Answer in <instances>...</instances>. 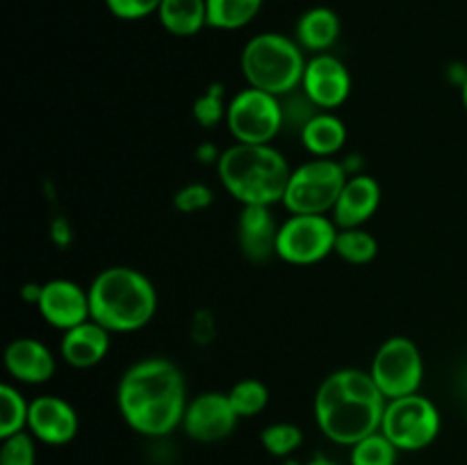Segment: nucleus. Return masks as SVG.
Here are the masks:
<instances>
[{
  "instance_id": "nucleus-1",
  "label": "nucleus",
  "mask_w": 467,
  "mask_h": 465,
  "mask_svg": "<svg viewBox=\"0 0 467 465\" xmlns=\"http://www.w3.org/2000/svg\"><path fill=\"white\" fill-rule=\"evenodd\" d=\"M187 404L185 377L167 358H144L130 365L117 388L123 422L146 438H164L182 427Z\"/></svg>"
},
{
  "instance_id": "nucleus-2",
  "label": "nucleus",
  "mask_w": 467,
  "mask_h": 465,
  "mask_svg": "<svg viewBox=\"0 0 467 465\" xmlns=\"http://www.w3.org/2000/svg\"><path fill=\"white\" fill-rule=\"evenodd\" d=\"M386 404L372 374L354 367L337 369L317 388L315 419L328 440L351 447L381 431Z\"/></svg>"
},
{
  "instance_id": "nucleus-3",
  "label": "nucleus",
  "mask_w": 467,
  "mask_h": 465,
  "mask_svg": "<svg viewBox=\"0 0 467 465\" xmlns=\"http://www.w3.org/2000/svg\"><path fill=\"white\" fill-rule=\"evenodd\" d=\"M219 181L223 190L242 205L283 203L290 164L281 150L272 144H240L228 146L217 160Z\"/></svg>"
},
{
  "instance_id": "nucleus-4",
  "label": "nucleus",
  "mask_w": 467,
  "mask_h": 465,
  "mask_svg": "<svg viewBox=\"0 0 467 465\" xmlns=\"http://www.w3.org/2000/svg\"><path fill=\"white\" fill-rule=\"evenodd\" d=\"M91 319L109 333H135L149 326L158 310L153 283L132 267H108L91 281Z\"/></svg>"
},
{
  "instance_id": "nucleus-5",
  "label": "nucleus",
  "mask_w": 467,
  "mask_h": 465,
  "mask_svg": "<svg viewBox=\"0 0 467 465\" xmlns=\"http://www.w3.org/2000/svg\"><path fill=\"white\" fill-rule=\"evenodd\" d=\"M308 59L304 48L292 36L281 32H263L246 41L242 48L240 67L249 87L274 96H285L299 89Z\"/></svg>"
},
{
  "instance_id": "nucleus-6",
  "label": "nucleus",
  "mask_w": 467,
  "mask_h": 465,
  "mask_svg": "<svg viewBox=\"0 0 467 465\" xmlns=\"http://www.w3.org/2000/svg\"><path fill=\"white\" fill-rule=\"evenodd\" d=\"M349 171L345 164L331 158H315L292 169L283 205L292 214L333 212Z\"/></svg>"
},
{
  "instance_id": "nucleus-7",
  "label": "nucleus",
  "mask_w": 467,
  "mask_h": 465,
  "mask_svg": "<svg viewBox=\"0 0 467 465\" xmlns=\"http://www.w3.org/2000/svg\"><path fill=\"white\" fill-rule=\"evenodd\" d=\"M441 427L438 406L420 392L388 401L381 422V431L400 451L424 450L436 440Z\"/></svg>"
},
{
  "instance_id": "nucleus-8",
  "label": "nucleus",
  "mask_w": 467,
  "mask_h": 465,
  "mask_svg": "<svg viewBox=\"0 0 467 465\" xmlns=\"http://www.w3.org/2000/svg\"><path fill=\"white\" fill-rule=\"evenodd\" d=\"M226 126L240 144H269L283 130L281 98L255 87L237 91L228 100Z\"/></svg>"
},
{
  "instance_id": "nucleus-9",
  "label": "nucleus",
  "mask_w": 467,
  "mask_h": 465,
  "mask_svg": "<svg viewBox=\"0 0 467 465\" xmlns=\"http://www.w3.org/2000/svg\"><path fill=\"white\" fill-rule=\"evenodd\" d=\"M369 374L388 401L415 395L424 378L422 351L410 337H390L374 354Z\"/></svg>"
},
{
  "instance_id": "nucleus-10",
  "label": "nucleus",
  "mask_w": 467,
  "mask_h": 465,
  "mask_svg": "<svg viewBox=\"0 0 467 465\" xmlns=\"http://www.w3.org/2000/svg\"><path fill=\"white\" fill-rule=\"evenodd\" d=\"M337 226L327 214H292L278 228L276 255L290 264H315L336 251Z\"/></svg>"
},
{
  "instance_id": "nucleus-11",
  "label": "nucleus",
  "mask_w": 467,
  "mask_h": 465,
  "mask_svg": "<svg viewBox=\"0 0 467 465\" xmlns=\"http://www.w3.org/2000/svg\"><path fill=\"white\" fill-rule=\"evenodd\" d=\"M240 415L233 408L228 392H203L187 404L182 431L196 442H219L235 431Z\"/></svg>"
},
{
  "instance_id": "nucleus-12",
  "label": "nucleus",
  "mask_w": 467,
  "mask_h": 465,
  "mask_svg": "<svg viewBox=\"0 0 467 465\" xmlns=\"http://www.w3.org/2000/svg\"><path fill=\"white\" fill-rule=\"evenodd\" d=\"M301 89L308 94V98L324 112H333L340 108L351 94V76L349 68L337 57L328 53L313 55L306 62L304 78H301Z\"/></svg>"
},
{
  "instance_id": "nucleus-13",
  "label": "nucleus",
  "mask_w": 467,
  "mask_h": 465,
  "mask_svg": "<svg viewBox=\"0 0 467 465\" xmlns=\"http://www.w3.org/2000/svg\"><path fill=\"white\" fill-rule=\"evenodd\" d=\"M36 308L50 326L64 333L91 319L89 290L68 278H53L39 287Z\"/></svg>"
},
{
  "instance_id": "nucleus-14",
  "label": "nucleus",
  "mask_w": 467,
  "mask_h": 465,
  "mask_svg": "<svg viewBox=\"0 0 467 465\" xmlns=\"http://www.w3.org/2000/svg\"><path fill=\"white\" fill-rule=\"evenodd\" d=\"M78 427L76 408L62 397L41 395L30 401L27 431L44 445H68L78 436Z\"/></svg>"
},
{
  "instance_id": "nucleus-15",
  "label": "nucleus",
  "mask_w": 467,
  "mask_h": 465,
  "mask_svg": "<svg viewBox=\"0 0 467 465\" xmlns=\"http://www.w3.org/2000/svg\"><path fill=\"white\" fill-rule=\"evenodd\" d=\"M278 228L272 208L267 205H242L240 219H237V242L251 263H267L276 255Z\"/></svg>"
},
{
  "instance_id": "nucleus-16",
  "label": "nucleus",
  "mask_w": 467,
  "mask_h": 465,
  "mask_svg": "<svg viewBox=\"0 0 467 465\" xmlns=\"http://www.w3.org/2000/svg\"><path fill=\"white\" fill-rule=\"evenodd\" d=\"M381 203V185L368 173H356L347 178L337 203L333 208V222L337 228H360Z\"/></svg>"
},
{
  "instance_id": "nucleus-17",
  "label": "nucleus",
  "mask_w": 467,
  "mask_h": 465,
  "mask_svg": "<svg viewBox=\"0 0 467 465\" xmlns=\"http://www.w3.org/2000/svg\"><path fill=\"white\" fill-rule=\"evenodd\" d=\"M5 369L18 383L39 386L53 378L57 363L48 346L36 337H16L5 349Z\"/></svg>"
},
{
  "instance_id": "nucleus-18",
  "label": "nucleus",
  "mask_w": 467,
  "mask_h": 465,
  "mask_svg": "<svg viewBox=\"0 0 467 465\" xmlns=\"http://www.w3.org/2000/svg\"><path fill=\"white\" fill-rule=\"evenodd\" d=\"M109 336L112 333L94 319H87V322L68 328V331H64L62 345H59L62 360L76 369L94 367L108 356Z\"/></svg>"
},
{
  "instance_id": "nucleus-19",
  "label": "nucleus",
  "mask_w": 467,
  "mask_h": 465,
  "mask_svg": "<svg viewBox=\"0 0 467 465\" xmlns=\"http://www.w3.org/2000/svg\"><path fill=\"white\" fill-rule=\"evenodd\" d=\"M337 36H340V18L328 7H310L296 21V44L313 55L327 53Z\"/></svg>"
},
{
  "instance_id": "nucleus-20",
  "label": "nucleus",
  "mask_w": 467,
  "mask_h": 465,
  "mask_svg": "<svg viewBox=\"0 0 467 465\" xmlns=\"http://www.w3.org/2000/svg\"><path fill=\"white\" fill-rule=\"evenodd\" d=\"M301 144L315 158H333L347 141V126L333 112H317L301 130Z\"/></svg>"
},
{
  "instance_id": "nucleus-21",
  "label": "nucleus",
  "mask_w": 467,
  "mask_h": 465,
  "mask_svg": "<svg viewBox=\"0 0 467 465\" xmlns=\"http://www.w3.org/2000/svg\"><path fill=\"white\" fill-rule=\"evenodd\" d=\"M158 18L169 35L194 36L208 26V3L205 0H162Z\"/></svg>"
},
{
  "instance_id": "nucleus-22",
  "label": "nucleus",
  "mask_w": 467,
  "mask_h": 465,
  "mask_svg": "<svg viewBox=\"0 0 467 465\" xmlns=\"http://www.w3.org/2000/svg\"><path fill=\"white\" fill-rule=\"evenodd\" d=\"M208 26L217 30H240L258 16L263 0H205Z\"/></svg>"
},
{
  "instance_id": "nucleus-23",
  "label": "nucleus",
  "mask_w": 467,
  "mask_h": 465,
  "mask_svg": "<svg viewBox=\"0 0 467 465\" xmlns=\"http://www.w3.org/2000/svg\"><path fill=\"white\" fill-rule=\"evenodd\" d=\"M336 255H340L345 263L368 264L377 258L379 242L372 232L360 228H337L336 237Z\"/></svg>"
},
{
  "instance_id": "nucleus-24",
  "label": "nucleus",
  "mask_w": 467,
  "mask_h": 465,
  "mask_svg": "<svg viewBox=\"0 0 467 465\" xmlns=\"http://www.w3.org/2000/svg\"><path fill=\"white\" fill-rule=\"evenodd\" d=\"M27 413H30V401H26L18 388L3 383L0 386V438L26 431Z\"/></svg>"
},
{
  "instance_id": "nucleus-25",
  "label": "nucleus",
  "mask_w": 467,
  "mask_h": 465,
  "mask_svg": "<svg viewBox=\"0 0 467 465\" xmlns=\"http://www.w3.org/2000/svg\"><path fill=\"white\" fill-rule=\"evenodd\" d=\"M349 450L351 465H397V456H400V450L392 445L390 438L383 431L363 438Z\"/></svg>"
},
{
  "instance_id": "nucleus-26",
  "label": "nucleus",
  "mask_w": 467,
  "mask_h": 465,
  "mask_svg": "<svg viewBox=\"0 0 467 465\" xmlns=\"http://www.w3.org/2000/svg\"><path fill=\"white\" fill-rule=\"evenodd\" d=\"M228 399H231L235 413L242 418H254V415L263 413L269 404V390L263 381L258 378H242L235 386L228 390Z\"/></svg>"
},
{
  "instance_id": "nucleus-27",
  "label": "nucleus",
  "mask_w": 467,
  "mask_h": 465,
  "mask_svg": "<svg viewBox=\"0 0 467 465\" xmlns=\"http://www.w3.org/2000/svg\"><path fill=\"white\" fill-rule=\"evenodd\" d=\"M260 442H263L265 451L272 454L274 459H285L304 445V431L292 422H276L263 429Z\"/></svg>"
},
{
  "instance_id": "nucleus-28",
  "label": "nucleus",
  "mask_w": 467,
  "mask_h": 465,
  "mask_svg": "<svg viewBox=\"0 0 467 465\" xmlns=\"http://www.w3.org/2000/svg\"><path fill=\"white\" fill-rule=\"evenodd\" d=\"M281 112H283V130H285V128H292V130H296L301 135L306 123H308L315 114L322 112V109H319L317 105L308 98V94L299 87V89L281 96Z\"/></svg>"
},
{
  "instance_id": "nucleus-29",
  "label": "nucleus",
  "mask_w": 467,
  "mask_h": 465,
  "mask_svg": "<svg viewBox=\"0 0 467 465\" xmlns=\"http://www.w3.org/2000/svg\"><path fill=\"white\" fill-rule=\"evenodd\" d=\"M36 438L30 431H18L3 438L0 465H36Z\"/></svg>"
},
{
  "instance_id": "nucleus-30",
  "label": "nucleus",
  "mask_w": 467,
  "mask_h": 465,
  "mask_svg": "<svg viewBox=\"0 0 467 465\" xmlns=\"http://www.w3.org/2000/svg\"><path fill=\"white\" fill-rule=\"evenodd\" d=\"M226 109L228 100H223L222 85H213L205 94H201L199 98H196L192 112H194V119L199 126L214 128L222 119H226Z\"/></svg>"
},
{
  "instance_id": "nucleus-31",
  "label": "nucleus",
  "mask_w": 467,
  "mask_h": 465,
  "mask_svg": "<svg viewBox=\"0 0 467 465\" xmlns=\"http://www.w3.org/2000/svg\"><path fill=\"white\" fill-rule=\"evenodd\" d=\"M213 190L203 182H190V185L181 187L173 196V208L182 214H194V212H203L205 208L213 205Z\"/></svg>"
},
{
  "instance_id": "nucleus-32",
  "label": "nucleus",
  "mask_w": 467,
  "mask_h": 465,
  "mask_svg": "<svg viewBox=\"0 0 467 465\" xmlns=\"http://www.w3.org/2000/svg\"><path fill=\"white\" fill-rule=\"evenodd\" d=\"M162 0H105L109 14L121 21H140V18L158 14Z\"/></svg>"
},
{
  "instance_id": "nucleus-33",
  "label": "nucleus",
  "mask_w": 467,
  "mask_h": 465,
  "mask_svg": "<svg viewBox=\"0 0 467 465\" xmlns=\"http://www.w3.org/2000/svg\"><path fill=\"white\" fill-rule=\"evenodd\" d=\"M306 465H340V463H336V460H331V459H328V456L317 454V456H315V459H310Z\"/></svg>"
},
{
  "instance_id": "nucleus-34",
  "label": "nucleus",
  "mask_w": 467,
  "mask_h": 465,
  "mask_svg": "<svg viewBox=\"0 0 467 465\" xmlns=\"http://www.w3.org/2000/svg\"><path fill=\"white\" fill-rule=\"evenodd\" d=\"M461 98H463V105L467 109V80L463 82V85H461Z\"/></svg>"
}]
</instances>
